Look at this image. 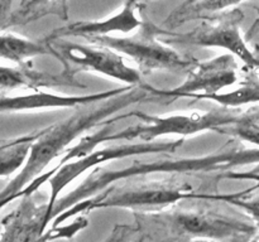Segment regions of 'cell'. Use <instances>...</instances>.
I'll list each match as a JSON object with an SVG mask.
<instances>
[{
  "instance_id": "1",
  "label": "cell",
  "mask_w": 259,
  "mask_h": 242,
  "mask_svg": "<svg viewBox=\"0 0 259 242\" xmlns=\"http://www.w3.org/2000/svg\"><path fill=\"white\" fill-rule=\"evenodd\" d=\"M151 85H128L119 95L90 105L80 106L65 120L37 130L35 140L30 148L24 166L0 191V209L10 202L20 199L22 192L33 180L45 173L46 168L55 159L62 158L72 141L100 125H111L125 118L124 115L113 117L120 111L146 101L161 100L151 91Z\"/></svg>"
},
{
  "instance_id": "2",
  "label": "cell",
  "mask_w": 259,
  "mask_h": 242,
  "mask_svg": "<svg viewBox=\"0 0 259 242\" xmlns=\"http://www.w3.org/2000/svg\"><path fill=\"white\" fill-rule=\"evenodd\" d=\"M169 153L149 160L134 159L129 165L120 169L96 166L73 191L57 199L51 213V222L75 204L91 198L109 186L128 179L144 178L164 174H210L220 173L222 176L235 168L249 164H259V148L248 149L239 140L233 139L210 154L199 156L175 158Z\"/></svg>"
},
{
  "instance_id": "3",
  "label": "cell",
  "mask_w": 259,
  "mask_h": 242,
  "mask_svg": "<svg viewBox=\"0 0 259 242\" xmlns=\"http://www.w3.org/2000/svg\"><path fill=\"white\" fill-rule=\"evenodd\" d=\"M177 204L134 213L142 242H252L259 231L254 223L205 204Z\"/></svg>"
},
{
  "instance_id": "4",
  "label": "cell",
  "mask_w": 259,
  "mask_h": 242,
  "mask_svg": "<svg viewBox=\"0 0 259 242\" xmlns=\"http://www.w3.org/2000/svg\"><path fill=\"white\" fill-rule=\"evenodd\" d=\"M238 112L239 111L235 108H228L223 106L222 108L210 110L206 112L196 111L191 113H174L167 116L148 115L141 111H132V112L129 111L125 113V117H136L139 121L138 124L114 133H109L110 125H106L103 130L83 136L77 145L66 151L58 165L91 153L99 144L105 141L139 140L142 143H147L167 135L190 136L206 131L220 133L223 128L230 125L235 120Z\"/></svg>"
},
{
  "instance_id": "5",
  "label": "cell",
  "mask_w": 259,
  "mask_h": 242,
  "mask_svg": "<svg viewBox=\"0 0 259 242\" xmlns=\"http://www.w3.org/2000/svg\"><path fill=\"white\" fill-rule=\"evenodd\" d=\"M201 191H195L192 184L177 179L172 175L171 179L163 178L161 180L118 182L91 198L68 208L52 221V226H60L62 222L78 216L81 213L105 208H124L137 212H151L167 208L182 201L196 199Z\"/></svg>"
},
{
  "instance_id": "6",
  "label": "cell",
  "mask_w": 259,
  "mask_h": 242,
  "mask_svg": "<svg viewBox=\"0 0 259 242\" xmlns=\"http://www.w3.org/2000/svg\"><path fill=\"white\" fill-rule=\"evenodd\" d=\"M158 29L159 27L154 23L143 22L142 27L131 37L94 35L83 39L90 44L110 48L128 55L142 75H149L154 71L186 73L197 59L192 55L177 52L171 45L162 42Z\"/></svg>"
},
{
  "instance_id": "7",
  "label": "cell",
  "mask_w": 259,
  "mask_h": 242,
  "mask_svg": "<svg viewBox=\"0 0 259 242\" xmlns=\"http://www.w3.org/2000/svg\"><path fill=\"white\" fill-rule=\"evenodd\" d=\"M243 19V10L233 8L220 14L202 18V22L190 32L177 33L159 27L158 34L162 42L169 45L222 48L242 60L245 68L259 72V55L248 47L242 34Z\"/></svg>"
},
{
  "instance_id": "8",
  "label": "cell",
  "mask_w": 259,
  "mask_h": 242,
  "mask_svg": "<svg viewBox=\"0 0 259 242\" xmlns=\"http://www.w3.org/2000/svg\"><path fill=\"white\" fill-rule=\"evenodd\" d=\"M184 138L175 139V140L164 141H147V143H131L123 144V145L109 146V148L100 149V150L91 151L81 158L73 159V160L57 165L52 170L45 171L40 176H38L33 186L34 188L39 189L46 182L50 184V198H48V209L46 216V223L50 226L51 213L55 207L56 202L60 198V193L77 176L88 170H93L96 166L101 165L103 163L118 159L134 158V156L144 155H157V154L164 153H176L177 149L184 145Z\"/></svg>"
},
{
  "instance_id": "9",
  "label": "cell",
  "mask_w": 259,
  "mask_h": 242,
  "mask_svg": "<svg viewBox=\"0 0 259 242\" xmlns=\"http://www.w3.org/2000/svg\"><path fill=\"white\" fill-rule=\"evenodd\" d=\"M47 209L48 199L43 201L35 193L22 197L18 206L0 222V242H52L72 238L82 229L80 221L47 229Z\"/></svg>"
},
{
  "instance_id": "10",
  "label": "cell",
  "mask_w": 259,
  "mask_h": 242,
  "mask_svg": "<svg viewBox=\"0 0 259 242\" xmlns=\"http://www.w3.org/2000/svg\"><path fill=\"white\" fill-rule=\"evenodd\" d=\"M239 66L235 55H218L209 60H197L186 72V78L181 85L174 88H156L152 86L151 91L159 98L176 100L187 97L195 100L199 96L214 95L222 92L224 88L237 85L239 81Z\"/></svg>"
},
{
  "instance_id": "11",
  "label": "cell",
  "mask_w": 259,
  "mask_h": 242,
  "mask_svg": "<svg viewBox=\"0 0 259 242\" xmlns=\"http://www.w3.org/2000/svg\"><path fill=\"white\" fill-rule=\"evenodd\" d=\"M53 48L60 55V62L63 67L71 70V65L77 66L82 70H90L106 77L131 86H144L143 75L138 68L128 66L120 53L101 47V45H86L80 43L70 42L65 39L50 40Z\"/></svg>"
},
{
  "instance_id": "12",
  "label": "cell",
  "mask_w": 259,
  "mask_h": 242,
  "mask_svg": "<svg viewBox=\"0 0 259 242\" xmlns=\"http://www.w3.org/2000/svg\"><path fill=\"white\" fill-rule=\"evenodd\" d=\"M125 87L89 93V95H58V93L43 92L39 90L24 95H3L0 96V113L29 112V111L48 110V108L50 110L51 108H77L80 106L90 105L119 95L125 90Z\"/></svg>"
},
{
  "instance_id": "13",
  "label": "cell",
  "mask_w": 259,
  "mask_h": 242,
  "mask_svg": "<svg viewBox=\"0 0 259 242\" xmlns=\"http://www.w3.org/2000/svg\"><path fill=\"white\" fill-rule=\"evenodd\" d=\"M141 7L138 0H125L118 13L101 20H81L70 23L63 27L53 29L47 35L48 40L66 39V38H86L94 35H110L113 32L126 34L142 27L143 20L137 17V9Z\"/></svg>"
},
{
  "instance_id": "14",
  "label": "cell",
  "mask_w": 259,
  "mask_h": 242,
  "mask_svg": "<svg viewBox=\"0 0 259 242\" xmlns=\"http://www.w3.org/2000/svg\"><path fill=\"white\" fill-rule=\"evenodd\" d=\"M75 75L76 72L72 68H65L61 75L38 71L30 62L17 65L15 67L0 65V96L25 88L33 91L55 87L85 88L86 85L76 80Z\"/></svg>"
},
{
  "instance_id": "15",
  "label": "cell",
  "mask_w": 259,
  "mask_h": 242,
  "mask_svg": "<svg viewBox=\"0 0 259 242\" xmlns=\"http://www.w3.org/2000/svg\"><path fill=\"white\" fill-rule=\"evenodd\" d=\"M38 55H52L60 60L57 50L47 38L30 39L7 29H0V59L25 65Z\"/></svg>"
},
{
  "instance_id": "16",
  "label": "cell",
  "mask_w": 259,
  "mask_h": 242,
  "mask_svg": "<svg viewBox=\"0 0 259 242\" xmlns=\"http://www.w3.org/2000/svg\"><path fill=\"white\" fill-rule=\"evenodd\" d=\"M250 0H185L168 17L164 19L163 27L166 29H176L191 20L211 17L212 14L224 12L229 8Z\"/></svg>"
},
{
  "instance_id": "17",
  "label": "cell",
  "mask_w": 259,
  "mask_h": 242,
  "mask_svg": "<svg viewBox=\"0 0 259 242\" xmlns=\"http://www.w3.org/2000/svg\"><path fill=\"white\" fill-rule=\"evenodd\" d=\"M196 101H214L223 107L238 108L240 106L259 102V72L255 70L245 68L244 75L238 81L237 87L227 92L214 95L199 96Z\"/></svg>"
},
{
  "instance_id": "18",
  "label": "cell",
  "mask_w": 259,
  "mask_h": 242,
  "mask_svg": "<svg viewBox=\"0 0 259 242\" xmlns=\"http://www.w3.org/2000/svg\"><path fill=\"white\" fill-rule=\"evenodd\" d=\"M48 15L67 20L68 0H24L20 3L19 8L12 13L4 29L27 25Z\"/></svg>"
},
{
  "instance_id": "19",
  "label": "cell",
  "mask_w": 259,
  "mask_h": 242,
  "mask_svg": "<svg viewBox=\"0 0 259 242\" xmlns=\"http://www.w3.org/2000/svg\"><path fill=\"white\" fill-rule=\"evenodd\" d=\"M37 131L12 139H0V178H8L24 166Z\"/></svg>"
},
{
  "instance_id": "20",
  "label": "cell",
  "mask_w": 259,
  "mask_h": 242,
  "mask_svg": "<svg viewBox=\"0 0 259 242\" xmlns=\"http://www.w3.org/2000/svg\"><path fill=\"white\" fill-rule=\"evenodd\" d=\"M219 134H224L239 141H247L259 148V106L239 111L235 120L223 128Z\"/></svg>"
},
{
  "instance_id": "21",
  "label": "cell",
  "mask_w": 259,
  "mask_h": 242,
  "mask_svg": "<svg viewBox=\"0 0 259 242\" xmlns=\"http://www.w3.org/2000/svg\"><path fill=\"white\" fill-rule=\"evenodd\" d=\"M196 199H204L209 202H224L237 207L240 211L249 216L252 222L259 228V196H250L249 191L239 192V193H201L197 194Z\"/></svg>"
},
{
  "instance_id": "22",
  "label": "cell",
  "mask_w": 259,
  "mask_h": 242,
  "mask_svg": "<svg viewBox=\"0 0 259 242\" xmlns=\"http://www.w3.org/2000/svg\"><path fill=\"white\" fill-rule=\"evenodd\" d=\"M137 234H139L138 226H116L108 239L104 242H138L136 238Z\"/></svg>"
},
{
  "instance_id": "23",
  "label": "cell",
  "mask_w": 259,
  "mask_h": 242,
  "mask_svg": "<svg viewBox=\"0 0 259 242\" xmlns=\"http://www.w3.org/2000/svg\"><path fill=\"white\" fill-rule=\"evenodd\" d=\"M222 178L255 182V186L253 187V188H250V191H255V189L259 188V164H257L254 168L249 169V170H244V171L230 170V171H228V173H225Z\"/></svg>"
},
{
  "instance_id": "24",
  "label": "cell",
  "mask_w": 259,
  "mask_h": 242,
  "mask_svg": "<svg viewBox=\"0 0 259 242\" xmlns=\"http://www.w3.org/2000/svg\"><path fill=\"white\" fill-rule=\"evenodd\" d=\"M14 0H0V29H4L13 13Z\"/></svg>"
},
{
  "instance_id": "25",
  "label": "cell",
  "mask_w": 259,
  "mask_h": 242,
  "mask_svg": "<svg viewBox=\"0 0 259 242\" xmlns=\"http://www.w3.org/2000/svg\"><path fill=\"white\" fill-rule=\"evenodd\" d=\"M258 28H259V12H258V17H257V19H255L254 24H253L252 28H250V32H254V30L258 29Z\"/></svg>"
},
{
  "instance_id": "26",
  "label": "cell",
  "mask_w": 259,
  "mask_h": 242,
  "mask_svg": "<svg viewBox=\"0 0 259 242\" xmlns=\"http://www.w3.org/2000/svg\"><path fill=\"white\" fill-rule=\"evenodd\" d=\"M22 2H24V0H22Z\"/></svg>"
}]
</instances>
